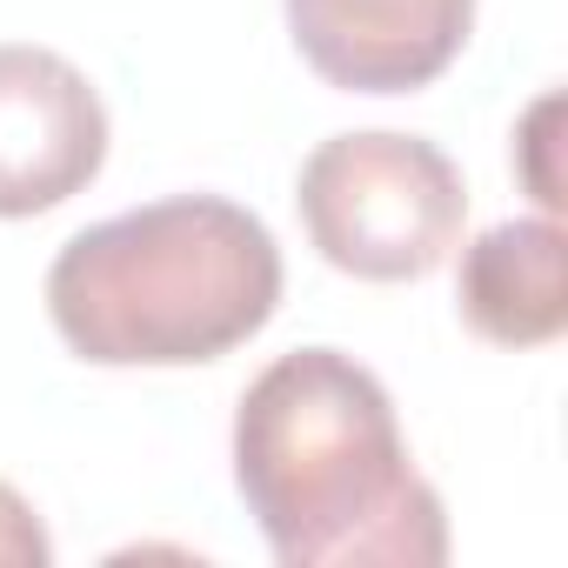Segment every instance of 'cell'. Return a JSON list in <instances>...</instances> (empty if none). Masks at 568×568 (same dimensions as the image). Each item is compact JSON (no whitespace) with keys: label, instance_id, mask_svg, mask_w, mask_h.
I'll return each instance as SVG.
<instances>
[{"label":"cell","instance_id":"6","mask_svg":"<svg viewBox=\"0 0 568 568\" xmlns=\"http://www.w3.org/2000/svg\"><path fill=\"white\" fill-rule=\"evenodd\" d=\"M455 308L488 348H548L568 328V234L555 214L495 221L462 247Z\"/></svg>","mask_w":568,"mask_h":568},{"label":"cell","instance_id":"4","mask_svg":"<svg viewBox=\"0 0 568 568\" xmlns=\"http://www.w3.org/2000/svg\"><path fill=\"white\" fill-rule=\"evenodd\" d=\"M108 168V101L54 48L0 41V221L74 201Z\"/></svg>","mask_w":568,"mask_h":568},{"label":"cell","instance_id":"8","mask_svg":"<svg viewBox=\"0 0 568 568\" xmlns=\"http://www.w3.org/2000/svg\"><path fill=\"white\" fill-rule=\"evenodd\" d=\"M561 114V101L555 94H541L535 108H528V128H521V174H528V194L541 201V214H555L561 207V187H555V174H548V121Z\"/></svg>","mask_w":568,"mask_h":568},{"label":"cell","instance_id":"3","mask_svg":"<svg viewBox=\"0 0 568 568\" xmlns=\"http://www.w3.org/2000/svg\"><path fill=\"white\" fill-rule=\"evenodd\" d=\"M302 227L315 254L355 281H428L468 221L462 168L395 128L328 134L295 181Z\"/></svg>","mask_w":568,"mask_h":568},{"label":"cell","instance_id":"1","mask_svg":"<svg viewBox=\"0 0 568 568\" xmlns=\"http://www.w3.org/2000/svg\"><path fill=\"white\" fill-rule=\"evenodd\" d=\"M234 488L281 568H442L448 515L375 368L342 348L267 362L234 408Z\"/></svg>","mask_w":568,"mask_h":568},{"label":"cell","instance_id":"7","mask_svg":"<svg viewBox=\"0 0 568 568\" xmlns=\"http://www.w3.org/2000/svg\"><path fill=\"white\" fill-rule=\"evenodd\" d=\"M54 541L41 528V515L28 508V495L14 481H0V568H48Z\"/></svg>","mask_w":568,"mask_h":568},{"label":"cell","instance_id":"2","mask_svg":"<svg viewBox=\"0 0 568 568\" xmlns=\"http://www.w3.org/2000/svg\"><path fill=\"white\" fill-rule=\"evenodd\" d=\"M281 308V247L227 194H168L81 227L48 267L54 335L94 368H201Z\"/></svg>","mask_w":568,"mask_h":568},{"label":"cell","instance_id":"5","mask_svg":"<svg viewBox=\"0 0 568 568\" xmlns=\"http://www.w3.org/2000/svg\"><path fill=\"white\" fill-rule=\"evenodd\" d=\"M288 34L342 94H415L462 61L475 0H288Z\"/></svg>","mask_w":568,"mask_h":568}]
</instances>
